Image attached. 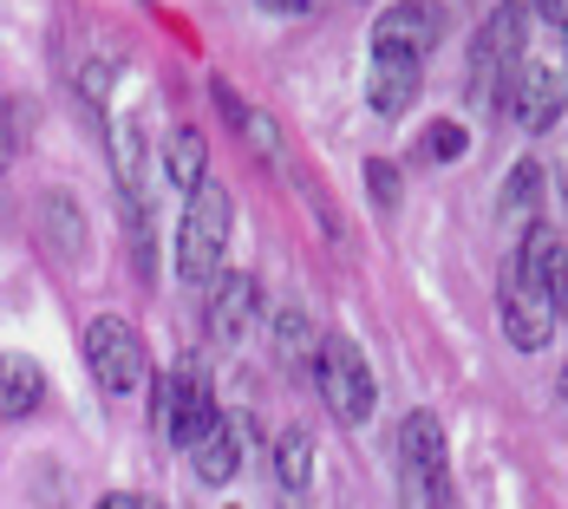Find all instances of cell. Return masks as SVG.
Returning <instances> with one entry per match:
<instances>
[{
  "label": "cell",
  "mask_w": 568,
  "mask_h": 509,
  "mask_svg": "<svg viewBox=\"0 0 568 509\" xmlns=\"http://www.w3.org/2000/svg\"><path fill=\"white\" fill-rule=\"evenodd\" d=\"M229 223H235L229 190L223 183H196V190H190V210H183V228H176V275L190 287H210L223 275Z\"/></svg>",
  "instance_id": "obj_1"
},
{
  "label": "cell",
  "mask_w": 568,
  "mask_h": 509,
  "mask_svg": "<svg viewBox=\"0 0 568 509\" xmlns=\"http://www.w3.org/2000/svg\"><path fill=\"white\" fill-rule=\"evenodd\" d=\"M314 386L327 398V411L341 425H366L373 405H379V386H373V366L353 353V339L321 334V353H314Z\"/></svg>",
  "instance_id": "obj_2"
},
{
  "label": "cell",
  "mask_w": 568,
  "mask_h": 509,
  "mask_svg": "<svg viewBox=\"0 0 568 509\" xmlns=\"http://www.w3.org/2000/svg\"><path fill=\"white\" fill-rule=\"evenodd\" d=\"M85 359H92V379L105 386V393L131 398L151 386V353H144V334L131 327V320H118V314H99L92 327H85Z\"/></svg>",
  "instance_id": "obj_3"
},
{
  "label": "cell",
  "mask_w": 568,
  "mask_h": 509,
  "mask_svg": "<svg viewBox=\"0 0 568 509\" xmlns=\"http://www.w3.org/2000/svg\"><path fill=\"white\" fill-rule=\"evenodd\" d=\"M398 464H405V483L425 497V509H457L452 503V464H445V425L438 411H412L398 425Z\"/></svg>",
  "instance_id": "obj_4"
},
{
  "label": "cell",
  "mask_w": 568,
  "mask_h": 509,
  "mask_svg": "<svg viewBox=\"0 0 568 509\" xmlns=\"http://www.w3.org/2000/svg\"><path fill=\"white\" fill-rule=\"evenodd\" d=\"M497 105H504L523 131H549V124L562 118V72H556L549 59H523L510 79H504Z\"/></svg>",
  "instance_id": "obj_5"
},
{
  "label": "cell",
  "mask_w": 568,
  "mask_h": 509,
  "mask_svg": "<svg viewBox=\"0 0 568 509\" xmlns=\"http://www.w3.org/2000/svg\"><path fill=\"white\" fill-rule=\"evenodd\" d=\"M164 425H171V438L183 451L216 425V393H210V373L196 359H183L171 373V386H164Z\"/></svg>",
  "instance_id": "obj_6"
},
{
  "label": "cell",
  "mask_w": 568,
  "mask_h": 509,
  "mask_svg": "<svg viewBox=\"0 0 568 509\" xmlns=\"http://www.w3.org/2000/svg\"><path fill=\"white\" fill-rule=\"evenodd\" d=\"M248 438H255V418H248V411H216V425L190 445V457H196V477L223 490L229 477H235V464H242V451H248Z\"/></svg>",
  "instance_id": "obj_7"
},
{
  "label": "cell",
  "mask_w": 568,
  "mask_h": 509,
  "mask_svg": "<svg viewBox=\"0 0 568 509\" xmlns=\"http://www.w3.org/2000/svg\"><path fill=\"white\" fill-rule=\"evenodd\" d=\"M556 294H542V287H529L523 275H504V327H510V339L523 346V353H536V346H549V334H556Z\"/></svg>",
  "instance_id": "obj_8"
},
{
  "label": "cell",
  "mask_w": 568,
  "mask_h": 509,
  "mask_svg": "<svg viewBox=\"0 0 568 509\" xmlns=\"http://www.w3.org/2000/svg\"><path fill=\"white\" fill-rule=\"evenodd\" d=\"M425 92V59H405V53H373V72H366V99L373 112L405 118Z\"/></svg>",
  "instance_id": "obj_9"
},
{
  "label": "cell",
  "mask_w": 568,
  "mask_h": 509,
  "mask_svg": "<svg viewBox=\"0 0 568 509\" xmlns=\"http://www.w3.org/2000/svg\"><path fill=\"white\" fill-rule=\"evenodd\" d=\"M255 314H262V287H255V275H216L210 282V334L223 339V346H235V339L255 327Z\"/></svg>",
  "instance_id": "obj_10"
},
{
  "label": "cell",
  "mask_w": 568,
  "mask_h": 509,
  "mask_svg": "<svg viewBox=\"0 0 568 509\" xmlns=\"http://www.w3.org/2000/svg\"><path fill=\"white\" fill-rule=\"evenodd\" d=\"M523 53V7H497L477 33V53H470V79L490 85V79H510V59Z\"/></svg>",
  "instance_id": "obj_11"
},
{
  "label": "cell",
  "mask_w": 568,
  "mask_h": 509,
  "mask_svg": "<svg viewBox=\"0 0 568 509\" xmlns=\"http://www.w3.org/2000/svg\"><path fill=\"white\" fill-rule=\"evenodd\" d=\"M438 40V7H386L379 27H373V53H405L425 59Z\"/></svg>",
  "instance_id": "obj_12"
},
{
  "label": "cell",
  "mask_w": 568,
  "mask_h": 509,
  "mask_svg": "<svg viewBox=\"0 0 568 509\" xmlns=\"http://www.w3.org/2000/svg\"><path fill=\"white\" fill-rule=\"evenodd\" d=\"M516 275H523L529 287H542V294H556V301H562V228H549V223H529V228H523Z\"/></svg>",
  "instance_id": "obj_13"
},
{
  "label": "cell",
  "mask_w": 568,
  "mask_h": 509,
  "mask_svg": "<svg viewBox=\"0 0 568 509\" xmlns=\"http://www.w3.org/2000/svg\"><path fill=\"white\" fill-rule=\"evenodd\" d=\"M40 398H47V373H40V359L7 353V359H0V418H33Z\"/></svg>",
  "instance_id": "obj_14"
},
{
  "label": "cell",
  "mask_w": 568,
  "mask_h": 509,
  "mask_svg": "<svg viewBox=\"0 0 568 509\" xmlns=\"http://www.w3.org/2000/svg\"><path fill=\"white\" fill-rule=\"evenodd\" d=\"M40 235H47V248H53L65 268L85 262V216H79L72 196H47V203H40Z\"/></svg>",
  "instance_id": "obj_15"
},
{
  "label": "cell",
  "mask_w": 568,
  "mask_h": 509,
  "mask_svg": "<svg viewBox=\"0 0 568 509\" xmlns=\"http://www.w3.org/2000/svg\"><path fill=\"white\" fill-rule=\"evenodd\" d=\"M314 353H321L314 320H307L301 307H282V314H275V366H282L287 379H301V373H314Z\"/></svg>",
  "instance_id": "obj_16"
},
{
  "label": "cell",
  "mask_w": 568,
  "mask_h": 509,
  "mask_svg": "<svg viewBox=\"0 0 568 509\" xmlns=\"http://www.w3.org/2000/svg\"><path fill=\"white\" fill-rule=\"evenodd\" d=\"M112 170L124 183V196L138 203V190H144V118H118L112 124Z\"/></svg>",
  "instance_id": "obj_17"
},
{
  "label": "cell",
  "mask_w": 568,
  "mask_h": 509,
  "mask_svg": "<svg viewBox=\"0 0 568 509\" xmlns=\"http://www.w3.org/2000/svg\"><path fill=\"white\" fill-rule=\"evenodd\" d=\"M275 470H282V490H307V477H314V431L307 425H287L275 438Z\"/></svg>",
  "instance_id": "obj_18"
},
{
  "label": "cell",
  "mask_w": 568,
  "mask_h": 509,
  "mask_svg": "<svg viewBox=\"0 0 568 509\" xmlns=\"http://www.w3.org/2000/svg\"><path fill=\"white\" fill-rule=\"evenodd\" d=\"M203 164H210V144H203V131L196 124H183L171 138V151H164V170H171L176 190H196L203 183Z\"/></svg>",
  "instance_id": "obj_19"
},
{
  "label": "cell",
  "mask_w": 568,
  "mask_h": 509,
  "mask_svg": "<svg viewBox=\"0 0 568 509\" xmlns=\"http://www.w3.org/2000/svg\"><path fill=\"white\" fill-rule=\"evenodd\" d=\"M536 196H542V170L516 164L510 183H504V223H510V216H529V210H536Z\"/></svg>",
  "instance_id": "obj_20"
},
{
  "label": "cell",
  "mask_w": 568,
  "mask_h": 509,
  "mask_svg": "<svg viewBox=\"0 0 568 509\" xmlns=\"http://www.w3.org/2000/svg\"><path fill=\"white\" fill-rule=\"evenodd\" d=\"M464 144H470L464 124H438V131H432V157H464Z\"/></svg>",
  "instance_id": "obj_21"
},
{
  "label": "cell",
  "mask_w": 568,
  "mask_h": 509,
  "mask_svg": "<svg viewBox=\"0 0 568 509\" xmlns=\"http://www.w3.org/2000/svg\"><path fill=\"white\" fill-rule=\"evenodd\" d=\"M79 92H85L92 105H105V92H112V65H85V72H79Z\"/></svg>",
  "instance_id": "obj_22"
},
{
  "label": "cell",
  "mask_w": 568,
  "mask_h": 509,
  "mask_svg": "<svg viewBox=\"0 0 568 509\" xmlns=\"http://www.w3.org/2000/svg\"><path fill=\"white\" fill-rule=\"evenodd\" d=\"M366 176H373V196H379V203L393 210V196H398V183H393V164H386V157H373V164H366Z\"/></svg>",
  "instance_id": "obj_23"
},
{
  "label": "cell",
  "mask_w": 568,
  "mask_h": 509,
  "mask_svg": "<svg viewBox=\"0 0 568 509\" xmlns=\"http://www.w3.org/2000/svg\"><path fill=\"white\" fill-rule=\"evenodd\" d=\"M13 144H20V124H13V105H0V170L13 164Z\"/></svg>",
  "instance_id": "obj_24"
},
{
  "label": "cell",
  "mask_w": 568,
  "mask_h": 509,
  "mask_svg": "<svg viewBox=\"0 0 568 509\" xmlns=\"http://www.w3.org/2000/svg\"><path fill=\"white\" fill-rule=\"evenodd\" d=\"M99 509H158L151 497H131V490H118V497H105Z\"/></svg>",
  "instance_id": "obj_25"
}]
</instances>
